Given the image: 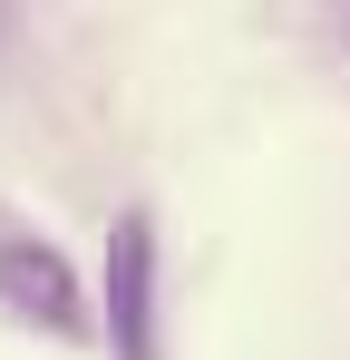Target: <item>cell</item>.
<instances>
[{
    "mask_svg": "<svg viewBox=\"0 0 350 360\" xmlns=\"http://www.w3.org/2000/svg\"><path fill=\"white\" fill-rule=\"evenodd\" d=\"M0 311L39 321V331H68V341H88V292H78L68 253L39 243V234H0Z\"/></svg>",
    "mask_w": 350,
    "mask_h": 360,
    "instance_id": "cell-2",
    "label": "cell"
},
{
    "mask_svg": "<svg viewBox=\"0 0 350 360\" xmlns=\"http://www.w3.org/2000/svg\"><path fill=\"white\" fill-rule=\"evenodd\" d=\"M108 341L117 360H166L156 351V224H146V205H127L108 224Z\"/></svg>",
    "mask_w": 350,
    "mask_h": 360,
    "instance_id": "cell-1",
    "label": "cell"
}]
</instances>
